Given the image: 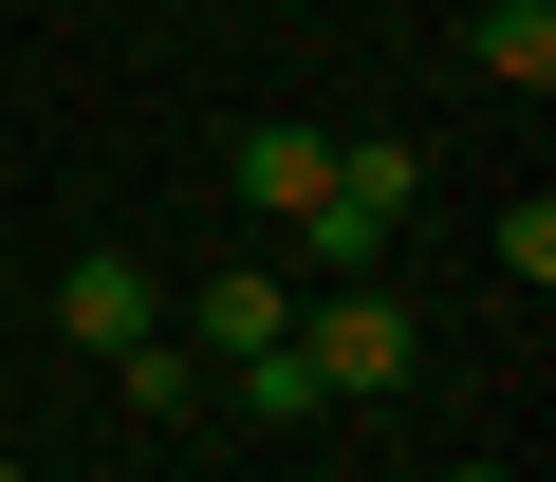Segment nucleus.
Wrapping results in <instances>:
<instances>
[{
	"instance_id": "obj_1",
	"label": "nucleus",
	"mask_w": 556,
	"mask_h": 482,
	"mask_svg": "<svg viewBox=\"0 0 556 482\" xmlns=\"http://www.w3.org/2000/svg\"><path fill=\"white\" fill-rule=\"evenodd\" d=\"M408 204H427V149H408V130H334V167H316V204L278 223V241H298L316 279H371V241H390Z\"/></svg>"
},
{
	"instance_id": "obj_2",
	"label": "nucleus",
	"mask_w": 556,
	"mask_h": 482,
	"mask_svg": "<svg viewBox=\"0 0 556 482\" xmlns=\"http://www.w3.org/2000/svg\"><path fill=\"white\" fill-rule=\"evenodd\" d=\"M408 353H427V334H408V297H371V279L298 297V371H316V408H353V390L390 408V390H408Z\"/></svg>"
},
{
	"instance_id": "obj_3",
	"label": "nucleus",
	"mask_w": 556,
	"mask_h": 482,
	"mask_svg": "<svg viewBox=\"0 0 556 482\" xmlns=\"http://www.w3.org/2000/svg\"><path fill=\"white\" fill-rule=\"evenodd\" d=\"M56 334L112 371L130 334H167V279H149V261H112V241H75V261H56Z\"/></svg>"
},
{
	"instance_id": "obj_4",
	"label": "nucleus",
	"mask_w": 556,
	"mask_h": 482,
	"mask_svg": "<svg viewBox=\"0 0 556 482\" xmlns=\"http://www.w3.org/2000/svg\"><path fill=\"white\" fill-rule=\"evenodd\" d=\"M167 334H186L204 371H241V353H278V334H298V279H278V261H223V279H204Z\"/></svg>"
},
{
	"instance_id": "obj_5",
	"label": "nucleus",
	"mask_w": 556,
	"mask_h": 482,
	"mask_svg": "<svg viewBox=\"0 0 556 482\" xmlns=\"http://www.w3.org/2000/svg\"><path fill=\"white\" fill-rule=\"evenodd\" d=\"M316 167H334V130H316V112H260V130L223 149V186H241V223H298V204H316Z\"/></svg>"
},
{
	"instance_id": "obj_6",
	"label": "nucleus",
	"mask_w": 556,
	"mask_h": 482,
	"mask_svg": "<svg viewBox=\"0 0 556 482\" xmlns=\"http://www.w3.org/2000/svg\"><path fill=\"white\" fill-rule=\"evenodd\" d=\"M464 56L501 93H556V0H464Z\"/></svg>"
},
{
	"instance_id": "obj_7",
	"label": "nucleus",
	"mask_w": 556,
	"mask_h": 482,
	"mask_svg": "<svg viewBox=\"0 0 556 482\" xmlns=\"http://www.w3.org/2000/svg\"><path fill=\"white\" fill-rule=\"evenodd\" d=\"M112 390H130V408H204V390H223V371H204V353H186V334H130V353H112Z\"/></svg>"
},
{
	"instance_id": "obj_8",
	"label": "nucleus",
	"mask_w": 556,
	"mask_h": 482,
	"mask_svg": "<svg viewBox=\"0 0 556 482\" xmlns=\"http://www.w3.org/2000/svg\"><path fill=\"white\" fill-rule=\"evenodd\" d=\"M445 482H519V464H445Z\"/></svg>"
},
{
	"instance_id": "obj_9",
	"label": "nucleus",
	"mask_w": 556,
	"mask_h": 482,
	"mask_svg": "<svg viewBox=\"0 0 556 482\" xmlns=\"http://www.w3.org/2000/svg\"><path fill=\"white\" fill-rule=\"evenodd\" d=\"M0 482H20V464H0Z\"/></svg>"
}]
</instances>
